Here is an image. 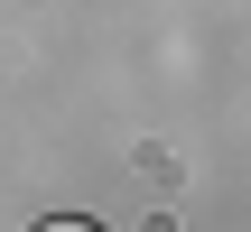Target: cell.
<instances>
[{
  "label": "cell",
  "instance_id": "cell-1",
  "mask_svg": "<svg viewBox=\"0 0 251 232\" xmlns=\"http://www.w3.org/2000/svg\"><path fill=\"white\" fill-rule=\"evenodd\" d=\"M37 232H93V223H75V214H65V223H37Z\"/></svg>",
  "mask_w": 251,
  "mask_h": 232
}]
</instances>
